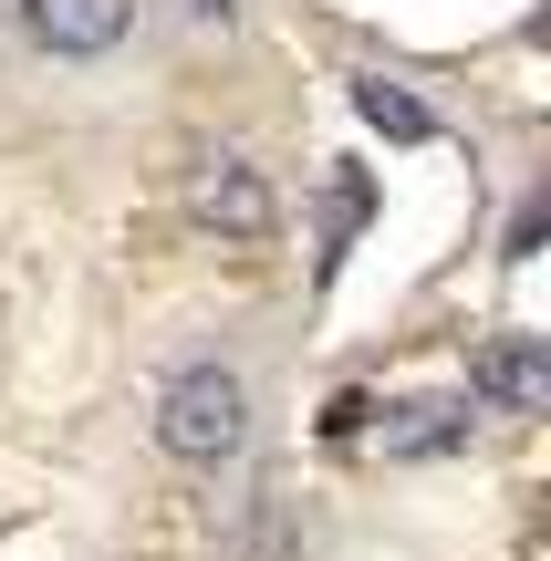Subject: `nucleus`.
Segmentation results:
<instances>
[{
	"instance_id": "39448f33",
	"label": "nucleus",
	"mask_w": 551,
	"mask_h": 561,
	"mask_svg": "<svg viewBox=\"0 0 551 561\" xmlns=\"http://www.w3.org/2000/svg\"><path fill=\"white\" fill-rule=\"evenodd\" d=\"M490 396V405H541L551 396V364H541V343H490L479 354V375H469V405Z\"/></svg>"
},
{
	"instance_id": "7ed1b4c3",
	"label": "nucleus",
	"mask_w": 551,
	"mask_h": 561,
	"mask_svg": "<svg viewBox=\"0 0 551 561\" xmlns=\"http://www.w3.org/2000/svg\"><path fill=\"white\" fill-rule=\"evenodd\" d=\"M21 21H32L42 53H115L125 42V0H21Z\"/></svg>"
},
{
	"instance_id": "f03ea898",
	"label": "nucleus",
	"mask_w": 551,
	"mask_h": 561,
	"mask_svg": "<svg viewBox=\"0 0 551 561\" xmlns=\"http://www.w3.org/2000/svg\"><path fill=\"white\" fill-rule=\"evenodd\" d=\"M187 219L219 229V240H271L282 229V198H271V178L250 157H198L187 167Z\"/></svg>"
},
{
	"instance_id": "20e7f679",
	"label": "nucleus",
	"mask_w": 551,
	"mask_h": 561,
	"mask_svg": "<svg viewBox=\"0 0 551 561\" xmlns=\"http://www.w3.org/2000/svg\"><path fill=\"white\" fill-rule=\"evenodd\" d=\"M469 416H479L469 396H416V405H395V426H386V458H448V447L469 437Z\"/></svg>"
},
{
	"instance_id": "423d86ee",
	"label": "nucleus",
	"mask_w": 551,
	"mask_h": 561,
	"mask_svg": "<svg viewBox=\"0 0 551 561\" xmlns=\"http://www.w3.org/2000/svg\"><path fill=\"white\" fill-rule=\"evenodd\" d=\"M354 115H365L375 136H395V146H427L437 136V115L406 94V83H386V73H354Z\"/></svg>"
},
{
	"instance_id": "f257e3e1",
	"label": "nucleus",
	"mask_w": 551,
	"mask_h": 561,
	"mask_svg": "<svg viewBox=\"0 0 551 561\" xmlns=\"http://www.w3.org/2000/svg\"><path fill=\"white\" fill-rule=\"evenodd\" d=\"M157 447H167L177 468L240 458V447H250V385H240V364H187V375H167V396H157Z\"/></svg>"
},
{
	"instance_id": "0eeeda50",
	"label": "nucleus",
	"mask_w": 551,
	"mask_h": 561,
	"mask_svg": "<svg viewBox=\"0 0 551 561\" xmlns=\"http://www.w3.org/2000/svg\"><path fill=\"white\" fill-rule=\"evenodd\" d=\"M187 11H198V21H229V0H187Z\"/></svg>"
}]
</instances>
